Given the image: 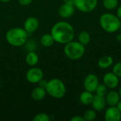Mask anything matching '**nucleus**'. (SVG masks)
I'll return each mask as SVG.
<instances>
[{"instance_id":"nucleus-4","label":"nucleus","mask_w":121,"mask_h":121,"mask_svg":"<svg viewBox=\"0 0 121 121\" xmlns=\"http://www.w3.org/2000/svg\"><path fill=\"white\" fill-rule=\"evenodd\" d=\"M47 94L54 99H62L66 94V86L64 82L57 78L52 79L47 82L45 86Z\"/></svg>"},{"instance_id":"nucleus-2","label":"nucleus","mask_w":121,"mask_h":121,"mask_svg":"<svg viewBox=\"0 0 121 121\" xmlns=\"http://www.w3.org/2000/svg\"><path fill=\"white\" fill-rule=\"evenodd\" d=\"M28 35V33L23 28L15 27L7 30L6 40L9 45L13 47H20L27 42Z\"/></svg>"},{"instance_id":"nucleus-29","label":"nucleus","mask_w":121,"mask_h":121,"mask_svg":"<svg viewBox=\"0 0 121 121\" xmlns=\"http://www.w3.org/2000/svg\"><path fill=\"white\" fill-rule=\"evenodd\" d=\"M64 2L66 3V4H73L74 5V0H64Z\"/></svg>"},{"instance_id":"nucleus-35","label":"nucleus","mask_w":121,"mask_h":121,"mask_svg":"<svg viewBox=\"0 0 121 121\" xmlns=\"http://www.w3.org/2000/svg\"><path fill=\"white\" fill-rule=\"evenodd\" d=\"M0 3H1V1H0Z\"/></svg>"},{"instance_id":"nucleus-20","label":"nucleus","mask_w":121,"mask_h":121,"mask_svg":"<svg viewBox=\"0 0 121 121\" xmlns=\"http://www.w3.org/2000/svg\"><path fill=\"white\" fill-rule=\"evenodd\" d=\"M78 41L83 45H88L91 41V35L86 30L81 31L78 35Z\"/></svg>"},{"instance_id":"nucleus-22","label":"nucleus","mask_w":121,"mask_h":121,"mask_svg":"<svg viewBox=\"0 0 121 121\" xmlns=\"http://www.w3.org/2000/svg\"><path fill=\"white\" fill-rule=\"evenodd\" d=\"M97 111H96L94 109H89L84 112L83 117L85 121H94L97 117Z\"/></svg>"},{"instance_id":"nucleus-30","label":"nucleus","mask_w":121,"mask_h":121,"mask_svg":"<svg viewBox=\"0 0 121 121\" xmlns=\"http://www.w3.org/2000/svg\"><path fill=\"white\" fill-rule=\"evenodd\" d=\"M116 40L118 41V42H121V34H118L117 35H116Z\"/></svg>"},{"instance_id":"nucleus-26","label":"nucleus","mask_w":121,"mask_h":121,"mask_svg":"<svg viewBox=\"0 0 121 121\" xmlns=\"http://www.w3.org/2000/svg\"><path fill=\"white\" fill-rule=\"evenodd\" d=\"M18 3L22 6L30 5L33 1V0H18Z\"/></svg>"},{"instance_id":"nucleus-31","label":"nucleus","mask_w":121,"mask_h":121,"mask_svg":"<svg viewBox=\"0 0 121 121\" xmlns=\"http://www.w3.org/2000/svg\"><path fill=\"white\" fill-rule=\"evenodd\" d=\"M116 106H117V108H118V110L121 112V100H120V101L118 102V104H117Z\"/></svg>"},{"instance_id":"nucleus-16","label":"nucleus","mask_w":121,"mask_h":121,"mask_svg":"<svg viewBox=\"0 0 121 121\" xmlns=\"http://www.w3.org/2000/svg\"><path fill=\"white\" fill-rule=\"evenodd\" d=\"M94 96V95L92 92L85 90L80 94L79 101L82 104H84L85 106H89V105L91 104Z\"/></svg>"},{"instance_id":"nucleus-12","label":"nucleus","mask_w":121,"mask_h":121,"mask_svg":"<svg viewBox=\"0 0 121 121\" xmlns=\"http://www.w3.org/2000/svg\"><path fill=\"white\" fill-rule=\"evenodd\" d=\"M39 27V21L34 16H30L27 18L24 22L23 28L28 33H34Z\"/></svg>"},{"instance_id":"nucleus-24","label":"nucleus","mask_w":121,"mask_h":121,"mask_svg":"<svg viewBox=\"0 0 121 121\" xmlns=\"http://www.w3.org/2000/svg\"><path fill=\"white\" fill-rule=\"evenodd\" d=\"M50 120V116L45 113H38L33 118V121H49Z\"/></svg>"},{"instance_id":"nucleus-18","label":"nucleus","mask_w":121,"mask_h":121,"mask_svg":"<svg viewBox=\"0 0 121 121\" xmlns=\"http://www.w3.org/2000/svg\"><path fill=\"white\" fill-rule=\"evenodd\" d=\"M113 64V59L111 56H104L98 61V66L101 69H108Z\"/></svg>"},{"instance_id":"nucleus-17","label":"nucleus","mask_w":121,"mask_h":121,"mask_svg":"<svg viewBox=\"0 0 121 121\" xmlns=\"http://www.w3.org/2000/svg\"><path fill=\"white\" fill-rule=\"evenodd\" d=\"M26 63L30 67H35L39 62L38 55L33 51L28 52L26 56Z\"/></svg>"},{"instance_id":"nucleus-23","label":"nucleus","mask_w":121,"mask_h":121,"mask_svg":"<svg viewBox=\"0 0 121 121\" xmlns=\"http://www.w3.org/2000/svg\"><path fill=\"white\" fill-rule=\"evenodd\" d=\"M108 92V87L103 83V84H99V86H97L95 93L97 95L99 96H105L106 95Z\"/></svg>"},{"instance_id":"nucleus-1","label":"nucleus","mask_w":121,"mask_h":121,"mask_svg":"<svg viewBox=\"0 0 121 121\" xmlns=\"http://www.w3.org/2000/svg\"><path fill=\"white\" fill-rule=\"evenodd\" d=\"M55 42L65 45L73 40L74 38V29L73 26L68 22L61 21L53 25L50 31Z\"/></svg>"},{"instance_id":"nucleus-27","label":"nucleus","mask_w":121,"mask_h":121,"mask_svg":"<svg viewBox=\"0 0 121 121\" xmlns=\"http://www.w3.org/2000/svg\"><path fill=\"white\" fill-rule=\"evenodd\" d=\"M70 121H84V118L83 116H75L74 117H72Z\"/></svg>"},{"instance_id":"nucleus-13","label":"nucleus","mask_w":121,"mask_h":121,"mask_svg":"<svg viewBox=\"0 0 121 121\" xmlns=\"http://www.w3.org/2000/svg\"><path fill=\"white\" fill-rule=\"evenodd\" d=\"M91 105L93 109H94L96 111H102L103 110L105 109L107 105L105 96L95 94Z\"/></svg>"},{"instance_id":"nucleus-11","label":"nucleus","mask_w":121,"mask_h":121,"mask_svg":"<svg viewBox=\"0 0 121 121\" xmlns=\"http://www.w3.org/2000/svg\"><path fill=\"white\" fill-rule=\"evenodd\" d=\"M75 6L73 4L64 3L60 6L58 13L60 17L63 18H67L73 16L75 11Z\"/></svg>"},{"instance_id":"nucleus-28","label":"nucleus","mask_w":121,"mask_h":121,"mask_svg":"<svg viewBox=\"0 0 121 121\" xmlns=\"http://www.w3.org/2000/svg\"><path fill=\"white\" fill-rule=\"evenodd\" d=\"M118 18L121 21V5L117 7V10H116V14Z\"/></svg>"},{"instance_id":"nucleus-32","label":"nucleus","mask_w":121,"mask_h":121,"mask_svg":"<svg viewBox=\"0 0 121 121\" xmlns=\"http://www.w3.org/2000/svg\"><path fill=\"white\" fill-rule=\"evenodd\" d=\"M11 0H0L1 2H4V3H7V2H9L11 1Z\"/></svg>"},{"instance_id":"nucleus-34","label":"nucleus","mask_w":121,"mask_h":121,"mask_svg":"<svg viewBox=\"0 0 121 121\" xmlns=\"http://www.w3.org/2000/svg\"></svg>"},{"instance_id":"nucleus-7","label":"nucleus","mask_w":121,"mask_h":121,"mask_svg":"<svg viewBox=\"0 0 121 121\" xmlns=\"http://www.w3.org/2000/svg\"><path fill=\"white\" fill-rule=\"evenodd\" d=\"M43 75L44 74L43 70L35 66L31 67V68L27 71L26 78V80L30 84H38V82L43 79Z\"/></svg>"},{"instance_id":"nucleus-9","label":"nucleus","mask_w":121,"mask_h":121,"mask_svg":"<svg viewBox=\"0 0 121 121\" xmlns=\"http://www.w3.org/2000/svg\"><path fill=\"white\" fill-rule=\"evenodd\" d=\"M119 77L116 75L113 72H107L103 77L104 84L110 89H114L118 87L119 84Z\"/></svg>"},{"instance_id":"nucleus-14","label":"nucleus","mask_w":121,"mask_h":121,"mask_svg":"<svg viewBox=\"0 0 121 121\" xmlns=\"http://www.w3.org/2000/svg\"><path fill=\"white\" fill-rule=\"evenodd\" d=\"M105 99L107 105L109 106H116L121 98L118 91L112 89L111 91L107 92L106 95L105 96Z\"/></svg>"},{"instance_id":"nucleus-19","label":"nucleus","mask_w":121,"mask_h":121,"mask_svg":"<svg viewBox=\"0 0 121 121\" xmlns=\"http://www.w3.org/2000/svg\"><path fill=\"white\" fill-rule=\"evenodd\" d=\"M40 42V44L43 47L50 48L54 44L55 40H54L52 35H51V33H45L41 36Z\"/></svg>"},{"instance_id":"nucleus-8","label":"nucleus","mask_w":121,"mask_h":121,"mask_svg":"<svg viewBox=\"0 0 121 121\" xmlns=\"http://www.w3.org/2000/svg\"><path fill=\"white\" fill-rule=\"evenodd\" d=\"M99 79L98 77L93 73L89 74L86 76L84 80V89L92 93H94L97 86L99 84Z\"/></svg>"},{"instance_id":"nucleus-3","label":"nucleus","mask_w":121,"mask_h":121,"mask_svg":"<svg viewBox=\"0 0 121 121\" xmlns=\"http://www.w3.org/2000/svg\"><path fill=\"white\" fill-rule=\"evenodd\" d=\"M121 21L116 15L111 13H105L100 16L99 25L105 32L114 33L121 28Z\"/></svg>"},{"instance_id":"nucleus-25","label":"nucleus","mask_w":121,"mask_h":121,"mask_svg":"<svg viewBox=\"0 0 121 121\" xmlns=\"http://www.w3.org/2000/svg\"><path fill=\"white\" fill-rule=\"evenodd\" d=\"M113 72L117 75L119 78H121V62L116 63L113 67Z\"/></svg>"},{"instance_id":"nucleus-6","label":"nucleus","mask_w":121,"mask_h":121,"mask_svg":"<svg viewBox=\"0 0 121 121\" xmlns=\"http://www.w3.org/2000/svg\"><path fill=\"white\" fill-rule=\"evenodd\" d=\"M98 4V0H74V6L77 9L83 12L88 13L94 10Z\"/></svg>"},{"instance_id":"nucleus-21","label":"nucleus","mask_w":121,"mask_h":121,"mask_svg":"<svg viewBox=\"0 0 121 121\" xmlns=\"http://www.w3.org/2000/svg\"><path fill=\"white\" fill-rule=\"evenodd\" d=\"M118 0H103V6L108 10H114L118 6Z\"/></svg>"},{"instance_id":"nucleus-5","label":"nucleus","mask_w":121,"mask_h":121,"mask_svg":"<svg viewBox=\"0 0 121 121\" xmlns=\"http://www.w3.org/2000/svg\"><path fill=\"white\" fill-rule=\"evenodd\" d=\"M64 53L71 60L81 59L85 53V46L79 41L72 40L65 45Z\"/></svg>"},{"instance_id":"nucleus-10","label":"nucleus","mask_w":121,"mask_h":121,"mask_svg":"<svg viewBox=\"0 0 121 121\" xmlns=\"http://www.w3.org/2000/svg\"><path fill=\"white\" fill-rule=\"evenodd\" d=\"M104 119L106 121H120L121 120V112L117 106H109L105 112Z\"/></svg>"},{"instance_id":"nucleus-15","label":"nucleus","mask_w":121,"mask_h":121,"mask_svg":"<svg viewBox=\"0 0 121 121\" xmlns=\"http://www.w3.org/2000/svg\"><path fill=\"white\" fill-rule=\"evenodd\" d=\"M47 94V91L44 87L42 86H37L33 89L31 91V97L35 101H41L43 100Z\"/></svg>"},{"instance_id":"nucleus-33","label":"nucleus","mask_w":121,"mask_h":121,"mask_svg":"<svg viewBox=\"0 0 121 121\" xmlns=\"http://www.w3.org/2000/svg\"><path fill=\"white\" fill-rule=\"evenodd\" d=\"M118 93H119V95H120V96H121V86H120L119 89H118Z\"/></svg>"}]
</instances>
